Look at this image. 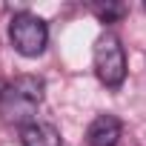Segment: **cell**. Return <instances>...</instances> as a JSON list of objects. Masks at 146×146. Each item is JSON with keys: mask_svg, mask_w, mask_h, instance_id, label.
I'll return each mask as SVG.
<instances>
[{"mask_svg": "<svg viewBox=\"0 0 146 146\" xmlns=\"http://www.w3.org/2000/svg\"><path fill=\"white\" fill-rule=\"evenodd\" d=\"M46 83L37 75H20L0 89V117L12 126H29L35 123V115L43 103Z\"/></svg>", "mask_w": 146, "mask_h": 146, "instance_id": "1", "label": "cell"}, {"mask_svg": "<svg viewBox=\"0 0 146 146\" xmlns=\"http://www.w3.org/2000/svg\"><path fill=\"white\" fill-rule=\"evenodd\" d=\"M95 72H98L100 83L109 89H117L126 80V52H123V43L117 40V35L103 32L95 40Z\"/></svg>", "mask_w": 146, "mask_h": 146, "instance_id": "2", "label": "cell"}, {"mask_svg": "<svg viewBox=\"0 0 146 146\" xmlns=\"http://www.w3.org/2000/svg\"><path fill=\"white\" fill-rule=\"evenodd\" d=\"M9 40H12L15 52H20L23 57H37V54H43V49L49 43V29L37 15L20 12L9 23Z\"/></svg>", "mask_w": 146, "mask_h": 146, "instance_id": "3", "label": "cell"}, {"mask_svg": "<svg viewBox=\"0 0 146 146\" xmlns=\"http://www.w3.org/2000/svg\"><path fill=\"white\" fill-rule=\"evenodd\" d=\"M120 132L123 126L115 115H98L86 129V143L89 146H117Z\"/></svg>", "mask_w": 146, "mask_h": 146, "instance_id": "4", "label": "cell"}, {"mask_svg": "<svg viewBox=\"0 0 146 146\" xmlns=\"http://www.w3.org/2000/svg\"><path fill=\"white\" fill-rule=\"evenodd\" d=\"M20 140H23V146H63L60 132L52 123H40V120L23 126L20 129Z\"/></svg>", "mask_w": 146, "mask_h": 146, "instance_id": "5", "label": "cell"}, {"mask_svg": "<svg viewBox=\"0 0 146 146\" xmlns=\"http://www.w3.org/2000/svg\"><path fill=\"white\" fill-rule=\"evenodd\" d=\"M92 12H95V17L100 23H117L126 15V6L123 3H115V0H106V3H95Z\"/></svg>", "mask_w": 146, "mask_h": 146, "instance_id": "6", "label": "cell"}]
</instances>
